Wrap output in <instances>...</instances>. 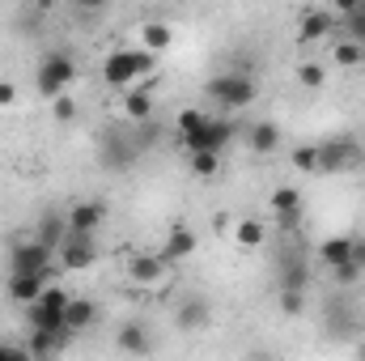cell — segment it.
<instances>
[{"mask_svg": "<svg viewBox=\"0 0 365 361\" xmlns=\"http://www.w3.org/2000/svg\"><path fill=\"white\" fill-rule=\"evenodd\" d=\"M153 64H158V51H149V47H123V51H110V56H106L102 81H106L110 90H128V86H136L140 77H149Z\"/></svg>", "mask_w": 365, "mask_h": 361, "instance_id": "cell-1", "label": "cell"}, {"mask_svg": "<svg viewBox=\"0 0 365 361\" xmlns=\"http://www.w3.org/2000/svg\"><path fill=\"white\" fill-rule=\"evenodd\" d=\"M68 289H60V285H47L30 306H26V323H30V332L34 327H43V332H68L64 327V306H68Z\"/></svg>", "mask_w": 365, "mask_h": 361, "instance_id": "cell-2", "label": "cell"}, {"mask_svg": "<svg viewBox=\"0 0 365 361\" xmlns=\"http://www.w3.org/2000/svg\"><path fill=\"white\" fill-rule=\"evenodd\" d=\"M208 98L217 106H225V111H242V106H251L259 98V86H255L251 73H217L208 81Z\"/></svg>", "mask_w": 365, "mask_h": 361, "instance_id": "cell-3", "label": "cell"}, {"mask_svg": "<svg viewBox=\"0 0 365 361\" xmlns=\"http://www.w3.org/2000/svg\"><path fill=\"white\" fill-rule=\"evenodd\" d=\"M77 81V64L68 60V51H51L43 64H38V93L43 98H60Z\"/></svg>", "mask_w": 365, "mask_h": 361, "instance_id": "cell-4", "label": "cell"}, {"mask_svg": "<svg viewBox=\"0 0 365 361\" xmlns=\"http://www.w3.org/2000/svg\"><path fill=\"white\" fill-rule=\"evenodd\" d=\"M230 141H234V123H230V119H217V115H208V119H204V128H200L195 136H182V149H187V153H200V149H212V153H221Z\"/></svg>", "mask_w": 365, "mask_h": 361, "instance_id": "cell-5", "label": "cell"}, {"mask_svg": "<svg viewBox=\"0 0 365 361\" xmlns=\"http://www.w3.org/2000/svg\"><path fill=\"white\" fill-rule=\"evenodd\" d=\"M56 255H60V264L68 272H86L98 264V247H93V234H64V243L56 247Z\"/></svg>", "mask_w": 365, "mask_h": 361, "instance_id": "cell-6", "label": "cell"}, {"mask_svg": "<svg viewBox=\"0 0 365 361\" xmlns=\"http://www.w3.org/2000/svg\"><path fill=\"white\" fill-rule=\"evenodd\" d=\"M51 247L43 243V238H26V243H17L13 251H9V272H43L51 268Z\"/></svg>", "mask_w": 365, "mask_h": 361, "instance_id": "cell-7", "label": "cell"}, {"mask_svg": "<svg viewBox=\"0 0 365 361\" xmlns=\"http://www.w3.org/2000/svg\"><path fill=\"white\" fill-rule=\"evenodd\" d=\"M314 158H319V175H331V171H344L361 158V149L349 141V136H336V141H323L314 145Z\"/></svg>", "mask_w": 365, "mask_h": 361, "instance_id": "cell-8", "label": "cell"}, {"mask_svg": "<svg viewBox=\"0 0 365 361\" xmlns=\"http://www.w3.org/2000/svg\"><path fill=\"white\" fill-rule=\"evenodd\" d=\"M106 221V204L102 200H81L68 208V230L73 234H98V225Z\"/></svg>", "mask_w": 365, "mask_h": 361, "instance_id": "cell-9", "label": "cell"}, {"mask_svg": "<svg viewBox=\"0 0 365 361\" xmlns=\"http://www.w3.org/2000/svg\"><path fill=\"white\" fill-rule=\"evenodd\" d=\"M43 289H47V276H43V272H9V298H13V302L30 306Z\"/></svg>", "mask_w": 365, "mask_h": 361, "instance_id": "cell-10", "label": "cell"}, {"mask_svg": "<svg viewBox=\"0 0 365 361\" xmlns=\"http://www.w3.org/2000/svg\"><path fill=\"white\" fill-rule=\"evenodd\" d=\"M306 285H310V264H306L297 251L280 255V289H289V293H306Z\"/></svg>", "mask_w": 365, "mask_h": 361, "instance_id": "cell-11", "label": "cell"}, {"mask_svg": "<svg viewBox=\"0 0 365 361\" xmlns=\"http://www.w3.org/2000/svg\"><path fill=\"white\" fill-rule=\"evenodd\" d=\"M93 319H98V306H93L90 298H68V306H64V327L77 336V332H86L93 327Z\"/></svg>", "mask_w": 365, "mask_h": 361, "instance_id": "cell-12", "label": "cell"}, {"mask_svg": "<svg viewBox=\"0 0 365 361\" xmlns=\"http://www.w3.org/2000/svg\"><path fill=\"white\" fill-rule=\"evenodd\" d=\"M247 141H251V153L268 158V153H276V149H280V128H276L272 119H259V123H251Z\"/></svg>", "mask_w": 365, "mask_h": 361, "instance_id": "cell-13", "label": "cell"}, {"mask_svg": "<svg viewBox=\"0 0 365 361\" xmlns=\"http://www.w3.org/2000/svg\"><path fill=\"white\" fill-rule=\"evenodd\" d=\"M166 272H170V264H166L162 255H136V260H132V280H136V285H162Z\"/></svg>", "mask_w": 365, "mask_h": 361, "instance_id": "cell-14", "label": "cell"}, {"mask_svg": "<svg viewBox=\"0 0 365 361\" xmlns=\"http://www.w3.org/2000/svg\"><path fill=\"white\" fill-rule=\"evenodd\" d=\"M191 251H195V234H191L187 225H175V230H170V238H166V247H162L158 255H162L166 264H179V260H187Z\"/></svg>", "mask_w": 365, "mask_h": 361, "instance_id": "cell-15", "label": "cell"}, {"mask_svg": "<svg viewBox=\"0 0 365 361\" xmlns=\"http://www.w3.org/2000/svg\"><path fill=\"white\" fill-rule=\"evenodd\" d=\"M68 336H73V332H43V327H34V336H30L26 353H30V357H47V353H60V349L68 345Z\"/></svg>", "mask_w": 365, "mask_h": 361, "instance_id": "cell-16", "label": "cell"}, {"mask_svg": "<svg viewBox=\"0 0 365 361\" xmlns=\"http://www.w3.org/2000/svg\"><path fill=\"white\" fill-rule=\"evenodd\" d=\"M123 115L132 123L153 119V98H149V90H123Z\"/></svg>", "mask_w": 365, "mask_h": 361, "instance_id": "cell-17", "label": "cell"}, {"mask_svg": "<svg viewBox=\"0 0 365 361\" xmlns=\"http://www.w3.org/2000/svg\"><path fill=\"white\" fill-rule=\"evenodd\" d=\"M344 260H353V238H327V243H319V264L323 268H336Z\"/></svg>", "mask_w": 365, "mask_h": 361, "instance_id": "cell-18", "label": "cell"}, {"mask_svg": "<svg viewBox=\"0 0 365 361\" xmlns=\"http://www.w3.org/2000/svg\"><path fill=\"white\" fill-rule=\"evenodd\" d=\"M331 26H336V21H331L327 13H306L297 34H302V43H323V39L331 34Z\"/></svg>", "mask_w": 365, "mask_h": 361, "instance_id": "cell-19", "label": "cell"}, {"mask_svg": "<svg viewBox=\"0 0 365 361\" xmlns=\"http://www.w3.org/2000/svg\"><path fill=\"white\" fill-rule=\"evenodd\" d=\"M204 323H208V302H204V298H187L179 306V327L195 332V327H204Z\"/></svg>", "mask_w": 365, "mask_h": 361, "instance_id": "cell-20", "label": "cell"}, {"mask_svg": "<svg viewBox=\"0 0 365 361\" xmlns=\"http://www.w3.org/2000/svg\"><path fill=\"white\" fill-rule=\"evenodd\" d=\"M140 43H145L149 51H166V47L175 43V34H170L166 21H145V26H140Z\"/></svg>", "mask_w": 365, "mask_h": 361, "instance_id": "cell-21", "label": "cell"}, {"mask_svg": "<svg viewBox=\"0 0 365 361\" xmlns=\"http://www.w3.org/2000/svg\"><path fill=\"white\" fill-rule=\"evenodd\" d=\"M64 234H68V217H56V213H47V217L38 221V238H43L51 251L64 243Z\"/></svg>", "mask_w": 365, "mask_h": 361, "instance_id": "cell-22", "label": "cell"}, {"mask_svg": "<svg viewBox=\"0 0 365 361\" xmlns=\"http://www.w3.org/2000/svg\"><path fill=\"white\" fill-rule=\"evenodd\" d=\"M187 162H191V175L195 179H217V171H221V153H212V149H200Z\"/></svg>", "mask_w": 365, "mask_h": 361, "instance_id": "cell-23", "label": "cell"}, {"mask_svg": "<svg viewBox=\"0 0 365 361\" xmlns=\"http://www.w3.org/2000/svg\"><path fill=\"white\" fill-rule=\"evenodd\" d=\"M234 238H238V247H259V243L268 238V230H264V221L247 217V221H238V225H234Z\"/></svg>", "mask_w": 365, "mask_h": 361, "instance_id": "cell-24", "label": "cell"}, {"mask_svg": "<svg viewBox=\"0 0 365 361\" xmlns=\"http://www.w3.org/2000/svg\"><path fill=\"white\" fill-rule=\"evenodd\" d=\"M119 349H123V353H149V332H145L140 323H128V327L119 332Z\"/></svg>", "mask_w": 365, "mask_h": 361, "instance_id": "cell-25", "label": "cell"}, {"mask_svg": "<svg viewBox=\"0 0 365 361\" xmlns=\"http://www.w3.org/2000/svg\"><path fill=\"white\" fill-rule=\"evenodd\" d=\"M336 64H340V68H357V64H365V43H357V39L336 43Z\"/></svg>", "mask_w": 365, "mask_h": 361, "instance_id": "cell-26", "label": "cell"}, {"mask_svg": "<svg viewBox=\"0 0 365 361\" xmlns=\"http://www.w3.org/2000/svg\"><path fill=\"white\" fill-rule=\"evenodd\" d=\"M297 81H302L306 90H323V86H327V68L314 64V60H306V64L297 68Z\"/></svg>", "mask_w": 365, "mask_h": 361, "instance_id": "cell-27", "label": "cell"}, {"mask_svg": "<svg viewBox=\"0 0 365 361\" xmlns=\"http://www.w3.org/2000/svg\"><path fill=\"white\" fill-rule=\"evenodd\" d=\"M272 208H276V217H280V213H302V195H297L293 187H276L272 191Z\"/></svg>", "mask_w": 365, "mask_h": 361, "instance_id": "cell-28", "label": "cell"}, {"mask_svg": "<svg viewBox=\"0 0 365 361\" xmlns=\"http://www.w3.org/2000/svg\"><path fill=\"white\" fill-rule=\"evenodd\" d=\"M204 119H208V115H204V111H195V106L179 111V141H182V136H195V132L204 128Z\"/></svg>", "mask_w": 365, "mask_h": 361, "instance_id": "cell-29", "label": "cell"}, {"mask_svg": "<svg viewBox=\"0 0 365 361\" xmlns=\"http://www.w3.org/2000/svg\"><path fill=\"white\" fill-rule=\"evenodd\" d=\"M289 162H293L297 171H306V175H319V158H314V145H297Z\"/></svg>", "mask_w": 365, "mask_h": 361, "instance_id": "cell-30", "label": "cell"}, {"mask_svg": "<svg viewBox=\"0 0 365 361\" xmlns=\"http://www.w3.org/2000/svg\"><path fill=\"white\" fill-rule=\"evenodd\" d=\"M344 30H349V39L365 43V0L353 9V13H344Z\"/></svg>", "mask_w": 365, "mask_h": 361, "instance_id": "cell-31", "label": "cell"}, {"mask_svg": "<svg viewBox=\"0 0 365 361\" xmlns=\"http://www.w3.org/2000/svg\"><path fill=\"white\" fill-rule=\"evenodd\" d=\"M331 276H336V285H357V280H361V268H357L353 260H344V264L331 268Z\"/></svg>", "mask_w": 365, "mask_h": 361, "instance_id": "cell-32", "label": "cell"}, {"mask_svg": "<svg viewBox=\"0 0 365 361\" xmlns=\"http://www.w3.org/2000/svg\"><path fill=\"white\" fill-rule=\"evenodd\" d=\"M302 306H306V298H302V293L280 289V310H284V315H302Z\"/></svg>", "mask_w": 365, "mask_h": 361, "instance_id": "cell-33", "label": "cell"}, {"mask_svg": "<svg viewBox=\"0 0 365 361\" xmlns=\"http://www.w3.org/2000/svg\"><path fill=\"white\" fill-rule=\"evenodd\" d=\"M73 115H77V102H73V98H64V93H60V98H56V119H60V123H68V119H73Z\"/></svg>", "mask_w": 365, "mask_h": 361, "instance_id": "cell-34", "label": "cell"}, {"mask_svg": "<svg viewBox=\"0 0 365 361\" xmlns=\"http://www.w3.org/2000/svg\"><path fill=\"white\" fill-rule=\"evenodd\" d=\"M77 4V13H102L106 9V0H73Z\"/></svg>", "mask_w": 365, "mask_h": 361, "instance_id": "cell-35", "label": "cell"}, {"mask_svg": "<svg viewBox=\"0 0 365 361\" xmlns=\"http://www.w3.org/2000/svg\"><path fill=\"white\" fill-rule=\"evenodd\" d=\"M353 264L365 272V238H353Z\"/></svg>", "mask_w": 365, "mask_h": 361, "instance_id": "cell-36", "label": "cell"}, {"mask_svg": "<svg viewBox=\"0 0 365 361\" xmlns=\"http://www.w3.org/2000/svg\"><path fill=\"white\" fill-rule=\"evenodd\" d=\"M13 98H17V90L9 81H0V106H13Z\"/></svg>", "mask_w": 365, "mask_h": 361, "instance_id": "cell-37", "label": "cell"}, {"mask_svg": "<svg viewBox=\"0 0 365 361\" xmlns=\"http://www.w3.org/2000/svg\"><path fill=\"white\" fill-rule=\"evenodd\" d=\"M357 4H361V0H336V13H340V17H344V13H353V9H357Z\"/></svg>", "mask_w": 365, "mask_h": 361, "instance_id": "cell-38", "label": "cell"}, {"mask_svg": "<svg viewBox=\"0 0 365 361\" xmlns=\"http://www.w3.org/2000/svg\"><path fill=\"white\" fill-rule=\"evenodd\" d=\"M26 349H17V345H0V357H21Z\"/></svg>", "mask_w": 365, "mask_h": 361, "instance_id": "cell-39", "label": "cell"}, {"mask_svg": "<svg viewBox=\"0 0 365 361\" xmlns=\"http://www.w3.org/2000/svg\"><path fill=\"white\" fill-rule=\"evenodd\" d=\"M30 4H34V9H51L56 0H30Z\"/></svg>", "mask_w": 365, "mask_h": 361, "instance_id": "cell-40", "label": "cell"}, {"mask_svg": "<svg viewBox=\"0 0 365 361\" xmlns=\"http://www.w3.org/2000/svg\"><path fill=\"white\" fill-rule=\"evenodd\" d=\"M357 357H365V345H361V349H357Z\"/></svg>", "mask_w": 365, "mask_h": 361, "instance_id": "cell-41", "label": "cell"}]
</instances>
